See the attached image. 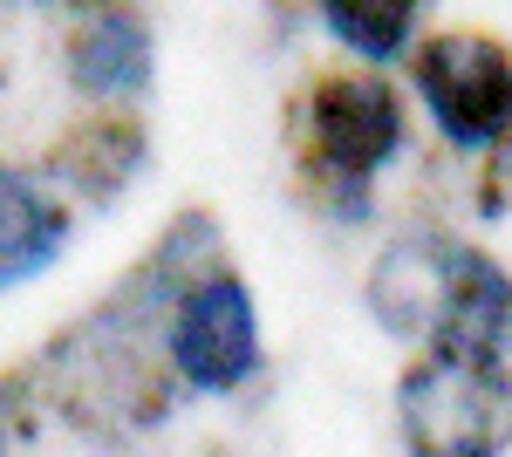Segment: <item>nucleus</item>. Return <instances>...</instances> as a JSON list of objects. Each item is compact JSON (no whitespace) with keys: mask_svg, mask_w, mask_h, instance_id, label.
Here are the masks:
<instances>
[{"mask_svg":"<svg viewBox=\"0 0 512 457\" xmlns=\"http://www.w3.org/2000/svg\"><path fill=\"white\" fill-rule=\"evenodd\" d=\"M321 21H328L335 41H349L355 55L390 62V55H403V41L417 28V7H369V0H349V7H328Z\"/></svg>","mask_w":512,"mask_h":457,"instance_id":"obj_8","label":"nucleus"},{"mask_svg":"<svg viewBox=\"0 0 512 457\" xmlns=\"http://www.w3.org/2000/svg\"><path fill=\"white\" fill-rule=\"evenodd\" d=\"M69 246V212L21 171L0 164V287L35 280L55 253Z\"/></svg>","mask_w":512,"mask_h":457,"instance_id":"obj_6","label":"nucleus"},{"mask_svg":"<svg viewBox=\"0 0 512 457\" xmlns=\"http://www.w3.org/2000/svg\"><path fill=\"white\" fill-rule=\"evenodd\" d=\"M369 307L390 335H424L437 355L499 362L512 348V280L444 232L396 239L369 273Z\"/></svg>","mask_w":512,"mask_h":457,"instance_id":"obj_1","label":"nucleus"},{"mask_svg":"<svg viewBox=\"0 0 512 457\" xmlns=\"http://www.w3.org/2000/svg\"><path fill=\"white\" fill-rule=\"evenodd\" d=\"M403 437L410 457H506L512 451V376L506 362L472 355H424L403 389Z\"/></svg>","mask_w":512,"mask_h":457,"instance_id":"obj_2","label":"nucleus"},{"mask_svg":"<svg viewBox=\"0 0 512 457\" xmlns=\"http://www.w3.org/2000/svg\"><path fill=\"white\" fill-rule=\"evenodd\" d=\"M69 76L89 96H137L151 82V28H144V14H123V7L89 14L76 48H69Z\"/></svg>","mask_w":512,"mask_h":457,"instance_id":"obj_7","label":"nucleus"},{"mask_svg":"<svg viewBox=\"0 0 512 457\" xmlns=\"http://www.w3.org/2000/svg\"><path fill=\"white\" fill-rule=\"evenodd\" d=\"M171 355L192 389H239L260 362V328H253V294L239 287L233 273H212L198 280L178 321H171Z\"/></svg>","mask_w":512,"mask_h":457,"instance_id":"obj_4","label":"nucleus"},{"mask_svg":"<svg viewBox=\"0 0 512 457\" xmlns=\"http://www.w3.org/2000/svg\"><path fill=\"white\" fill-rule=\"evenodd\" d=\"M403 144V110L383 82L369 76H335L321 82L315 96V157L335 171V178H355L369 185L383 164L396 157Z\"/></svg>","mask_w":512,"mask_h":457,"instance_id":"obj_5","label":"nucleus"},{"mask_svg":"<svg viewBox=\"0 0 512 457\" xmlns=\"http://www.w3.org/2000/svg\"><path fill=\"white\" fill-rule=\"evenodd\" d=\"M417 96L451 144L485 151L512 130V55L492 35H437L417 55Z\"/></svg>","mask_w":512,"mask_h":457,"instance_id":"obj_3","label":"nucleus"}]
</instances>
